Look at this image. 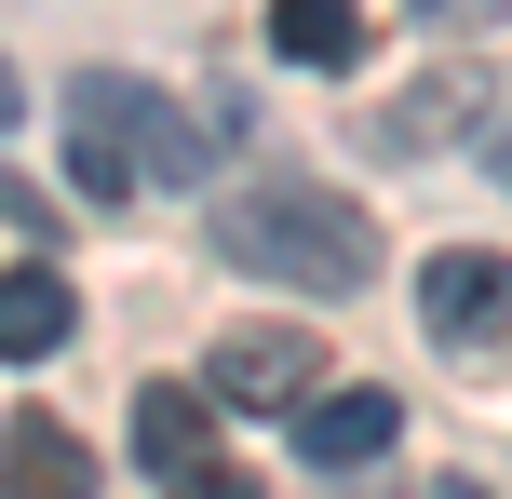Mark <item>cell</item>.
Instances as JSON below:
<instances>
[{"instance_id":"cell-7","label":"cell","mask_w":512,"mask_h":499,"mask_svg":"<svg viewBox=\"0 0 512 499\" xmlns=\"http://www.w3.org/2000/svg\"><path fill=\"white\" fill-rule=\"evenodd\" d=\"M0 499H95V446L27 405V419L0 432Z\"/></svg>"},{"instance_id":"cell-16","label":"cell","mask_w":512,"mask_h":499,"mask_svg":"<svg viewBox=\"0 0 512 499\" xmlns=\"http://www.w3.org/2000/svg\"><path fill=\"white\" fill-rule=\"evenodd\" d=\"M432 499H486V486H432Z\"/></svg>"},{"instance_id":"cell-5","label":"cell","mask_w":512,"mask_h":499,"mask_svg":"<svg viewBox=\"0 0 512 499\" xmlns=\"http://www.w3.org/2000/svg\"><path fill=\"white\" fill-rule=\"evenodd\" d=\"M391 432H405V392H364V378H324L297 405V459L310 473H364V459H391Z\"/></svg>"},{"instance_id":"cell-4","label":"cell","mask_w":512,"mask_h":499,"mask_svg":"<svg viewBox=\"0 0 512 499\" xmlns=\"http://www.w3.org/2000/svg\"><path fill=\"white\" fill-rule=\"evenodd\" d=\"M203 392L216 405H256V419H297V405L324 392V338H310V324H230L216 365H203Z\"/></svg>"},{"instance_id":"cell-10","label":"cell","mask_w":512,"mask_h":499,"mask_svg":"<svg viewBox=\"0 0 512 499\" xmlns=\"http://www.w3.org/2000/svg\"><path fill=\"white\" fill-rule=\"evenodd\" d=\"M270 54L283 68H351L364 54V0H270Z\"/></svg>"},{"instance_id":"cell-6","label":"cell","mask_w":512,"mask_h":499,"mask_svg":"<svg viewBox=\"0 0 512 499\" xmlns=\"http://www.w3.org/2000/svg\"><path fill=\"white\" fill-rule=\"evenodd\" d=\"M472 122H486V68H432V81H405L391 108H364V149L418 162V149H445V135H472Z\"/></svg>"},{"instance_id":"cell-9","label":"cell","mask_w":512,"mask_h":499,"mask_svg":"<svg viewBox=\"0 0 512 499\" xmlns=\"http://www.w3.org/2000/svg\"><path fill=\"white\" fill-rule=\"evenodd\" d=\"M68 338H81V297L54 284L41 257H27V270H0V365H54Z\"/></svg>"},{"instance_id":"cell-12","label":"cell","mask_w":512,"mask_h":499,"mask_svg":"<svg viewBox=\"0 0 512 499\" xmlns=\"http://www.w3.org/2000/svg\"><path fill=\"white\" fill-rule=\"evenodd\" d=\"M499 14H512V0H418V27H459V41H486Z\"/></svg>"},{"instance_id":"cell-11","label":"cell","mask_w":512,"mask_h":499,"mask_svg":"<svg viewBox=\"0 0 512 499\" xmlns=\"http://www.w3.org/2000/svg\"><path fill=\"white\" fill-rule=\"evenodd\" d=\"M68 176H81V203H95V216H122V203H149V176H135V162L108 149L95 122H68Z\"/></svg>"},{"instance_id":"cell-14","label":"cell","mask_w":512,"mask_h":499,"mask_svg":"<svg viewBox=\"0 0 512 499\" xmlns=\"http://www.w3.org/2000/svg\"><path fill=\"white\" fill-rule=\"evenodd\" d=\"M486 189H512V122H486Z\"/></svg>"},{"instance_id":"cell-3","label":"cell","mask_w":512,"mask_h":499,"mask_svg":"<svg viewBox=\"0 0 512 499\" xmlns=\"http://www.w3.org/2000/svg\"><path fill=\"white\" fill-rule=\"evenodd\" d=\"M418 324H432V351H512V257L499 243H432V270H418Z\"/></svg>"},{"instance_id":"cell-8","label":"cell","mask_w":512,"mask_h":499,"mask_svg":"<svg viewBox=\"0 0 512 499\" xmlns=\"http://www.w3.org/2000/svg\"><path fill=\"white\" fill-rule=\"evenodd\" d=\"M203 446H216V392L203 378H149L135 392V459L176 486V473H203Z\"/></svg>"},{"instance_id":"cell-2","label":"cell","mask_w":512,"mask_h":499,"mask_svg":"<svg viewBox=\"0 0 512 499\" xmlns=\"http://www.w3.org/2000/svg\"><path fill=\"white\" fill-rule=\"evenodd\" d=\"M68 122H95L149 189H189V176H203V149H216V135L189 122V108H162L135 68H81V81H68Z\"/></svg>"},{"instance_id":"cell-1","label":"cell","mask_w":512,"mask_h":499,"mask_svg":"<svg viewBox=\"0 0 512 499\" xmlns=\"http://www.w3.org/2000/svg\"><path fill=\"white\" fill-rule=\"evenodd\" d=\"M216 257L243 284H310V297H351L378 284V216L324 176H243L216 189Z\"/></svg>"},{"instance_id":"cell-15","label":"cell","mask_w":512,"mask_h":499,"mask_svg":"<svg viewBox=\"0 0 512 499\" xmlns=\"http://www.w3.org/2000/svg\"><path fill=\"white\" fill-rule=\"evenodd\" d=\"M14 108H27V81H14V68H0V135H14Z\"/></svg>"},{"instance_id":"cell-13","label":"cell","mask_w":512,"mask_h":499,"mask_svg":"<svg viewBox=\"0 0 512 499\" xmlns=\"http://www.w3.org/2000/svg\"><path fill=\"white\" fill-rule=\"evenodd\" d=\"M176 499H256L243 473H216V459H203V473H176Z\"/></svg>"}]
</instances>
